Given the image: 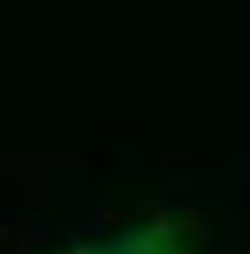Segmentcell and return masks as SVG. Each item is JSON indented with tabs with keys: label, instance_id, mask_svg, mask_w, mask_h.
Wrapping results in <instances>:
<instances>
[{
	"label": "cell",
	"instance_id": "cell-1",
	"mask_svg": "<svg viewBox=\"0 0 250 254\" xmlns=\"http://www.w3.org/2000/svg\"><path fill=\"white\" fill-rule=\"evenodd\" d=\"M74 254H188L180 247V239L164 227H145V231H133L125 239H114V243H102V247H82Z\"/></svg>",
	"mask_w": 250,
	"mask_h": 254
}]
</instances>
